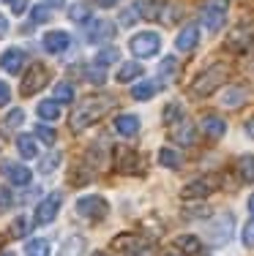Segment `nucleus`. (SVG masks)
Segmentation results:
<instances>
[{
	"label": "nucleus",
	"mask_w": 254,
	"mask_h": 256,
	"mask_svg": "<svg viewBox=\"0 0 254 256\" xmlns=\"http://www.w3.org/2000/svg\"><path fill=\"white\" fill-rule=\"evenodd\" d=\"M28 229H30V221H28L25 216L14 218V224H11V237H25Z\"/></svg>",
	"instance_id": "4c0bfd02"
},
{
	"label": "nucleus",
	"mask_w": 254,
	"mask_h": 256,
	"mask_svg": "<svg viewBox=\"0 0 254 256\" xmlns=\"http://www.w3.org/2000/svg\"><path fill=\"white\" fill-rule=\"evenodd\" d=\"M69 16L71 22H90V6L88 3H77L69 8Z\"/></svg>",
	"instance_id": "2f4dec72"
},
{
	"label": "nucleus",
	"mask_w": 254,
	"mask_h": 256,
	"mask_svg": "<svg viewBox=\"0 0 254 256\" xmlns=\"http://www.w3.org/2000/svg\"><path fill=\"white\" fill-rule=\"evenodd\" d=\"M6 28H9V25H6V20L0 16V33H6Z\"/></svg>",
	"instance_id": "864d4df0"
},
{
	"label": "nucleus",
	"mask_w": 254,
	"mask_h": 256,
	"mask_svg": "<svg viewBox=\"0 0 254 256\" xmlns=\"http://www.w3.org/2000/svg\"><path fill=\"white\" fill-rule=\"evenodd\" d=\"M58 164H60V153H50V156H47L44 158V161H41V174H50L52 172V169H55L58 166Z\"/></svg>",
	"instance_id": "a19ab883"
},
{
	"label": "nucleus",
	"mask_w": 254,
	"mask_h": 256,
	"mask_svg": "<svg viewBox=\"0 0 254 256\" xmlns=\"http://www.w3.org/2000/svg\"><path fill=\"white\" fill-rule=\"evenodd\" d=\"M169 136H172V142L183 144V148H191V144L197 142V128L191 120H178L175 126H169Z\"/></svg>",
	"instance_id": "ddd939ff"
},
{
	"label": "nucleus",
	"mask_w": 254,
	"mask_h": 256,
	"mask_svg": "<svg viewBox=\"0 0 254 256\" xmlns=\"http://www.w3.org/2000/svg\"><path fill=\"white\" fill-rule=\"evenodd\" d=\"M238 174L243 182H254V156H240L238 158Z\"/></svg>",
	"instance_id": "c85d7f7f"
},
{
	"label": "nucleus",
	"mask_w": 254,
	"mask_h": 256,
	"mask_svg": "<svg viewBox=\"0 0 254 256\" xmlns=\"http://www.w3.org/2000/svg\"><path fill=\"white\" fill-rule=\"evenodd\" d=\"M60 204H63V196L60 194H50V196L44 199L39 207H36V216H33V224H39V226H47V224L55 221Z\"/></svg>",
	"instance_id": "9d476101"
},
{
	"label": "nucleus",
	"mask_w": 254,
	"mask_h": 256,
	"mask_svg": "<svg viewBox=\"0 0 254 256\" xmlns=\"http://www.w3.org/2000/svg\"><path fill=\"white\" fill-rule=\"evenodd\" d=\"M186 114H183V109H180V104L178 101H172V104H167L164 106V123L167 126H175L178 120H183Z\"/></svg>",
	"instance_id": "7c9ffc66"
},
{
	"label": "nucleus",
	"mask_w": 254,
	"mask_h": 256,
	"mask_svg": "<svg viewBox=\"0 0 254 256\" xmlns=\"http://www.w3.org/2000/svg\"><path fill=\"white\" fill-rule=\"evenodd\" d=\"M50 3H55V6H60V3H63V0H50Z\"/></svg>",
	"instance_id": "4d7b16f0"
},
{
	"label": "nucleus",
	"mask_w": 254,
	"mask_h": 256,
	"mask_svg": "<svg viewBox=\"0 0 254 256\" xmlns=\"http://www.w3.org/2000/svg\"><path fill=\"white\" fill-rule=\"evenodd\" d=\"M47 82H50V68L44 63H33L30 71L25 74V79H22V96L39 93L41 88H47Z\"/></svg>",
	"instance_id": "1a4fd4ad"
},
{
	"label": "nucleus",
	"mask_w": 254,
	"mask_h": 256,
	"mask_svg": "<svg viewBox=\"0 0 254 256\" xmlns=\"http://www.w3.org/2000/svg\"><path fill=\"white\" fill-rule=\"evenodd\" d=\"M219 186H221L219 174H202V178L191 180L189 186H183L180 196H183L186 202H194V199H205V196H210V194H213Z\"/></svg>",
	"instance_id": "20e7f679"
},
{
	"label": "nucleus",
	"mask_w": 254,
	"mask_h": 256,
	"mask_svg": "<svg viewBox=\"0 0 254 256\" xmlns=\"http://www.w3.org/2000/svg\"><path fill=\"white\" fill-rule=\"evenodd\" d=\"M0 256H14V254H11V251H0Z\"/></svg>",
	"instance_id": "5fc2aeb1"
},
{
	"label": "nucleus",
	"mask_w": 254,
	"mask_h": 256,
	"mask_svg": "<svg viewBox=\"0 0 254 256\" xmlns=\"http://www.w3.org/2000/svg\"><path fill=\"white\" fill-rule=\"evenodd\" d=\"M96 3H99L101 8H112V6H118V0H96Z\"/></svg>",
	"instance_id": "8fccbe9b"
},
{
	"label": "nucleus",
	"mask_w": 254,
	"mask_h": 256,
	"mask_svg": "<svg viewBox=\"0 0 254 256\" xmlns=\"http://www.w3.org/2000/svg\"><path fill=\"white\" fill-rule=\"evenodd\" d=\"M249 212H251V216H254V194H251V196H249Z\"/></svg>",
	"instance_id": "603ef678"
},
{
	"label": "nucleus",
	"mask_w": 254,
	"mask_h": 256,
	"mask_svg": "<svg viewBox=\"0 0 254 256\" xmlns=\"http://www.w3.org/2000/svg\"><path fill=\"white\" fill-rule=\"evenodd\" d=\"M202 131L208 134L210 139H221L227 131V123L219 118V114H205L202 118Z\"/></svg>",
	"instance_id": "4be33fe9"
},
{
	"label": "nucleus",
	"mask_w": 254,
	"mask_h": 256,
	"mask_svg": "<svg viewBox=\"0 0 254 256\" xmlns=\"http://www.w3.org/2000/svg\"><path fill=\"white\" fill-rule=\"evenodd\" d=\"M77 212H80L82 218H88V221H104L107 212H110V202H107L104 196L90 194V196L77 199Z\"/></svg>",
	"instance_id": "0eeeda50"
},
{
	"label": "nucleus",
	"mask_w": 254,
	"mask_h": 256,
	"mask_svg": "<svg viewBox=\"0 0 254 256\" xmlns=\"http://www.w3.org/2000/svg\"><path fill=\"white\" fill-rule=\"evenodd\" d=\"M232 226H235V216L232 212H221V216H216L213 221L208 224V240L210 246H224V242L232 237Z\"/></svg>",
	"instance_id": "6e6552de"
},
{
	"label": "nucleus",
	"mask_w": 254,
	"mask_h": 256,
	"mask_svg": "<svg viewBox=\"0 0 254 256\" xmlns=\"http://www.w3.org/2000/svg\"><path fill=\"white\" fill-rule=\"evenodd\" d=\"M142 166H145V161L137 150H120L118 153V169L123 174H137V172H142Z\"/></svg>",
	"instance_id": "dca6fc26"
},
{
	"label": "nucleus",
	"mask_w": 254,
	"mask_h": 256,
	"mask_svg": "<svg viewBox=\"0 0 254 256\" xmlns=\"http://www.w3.org/2000/svg\"><path fill=\"white\" fill-rule=\"evenodd\" d=\"M9 98H11V90H9V84L0 79V106H6V104H9Z\"/></svg>",
	"instance_id": "de8ad7c7"
},
{
	"label": "nucleus",
	"mask_w": 254,
	"mask_h": 256,
	"mask_svg": "<svg viewBox=\"0 0 254 256\" xmlns=\"http://www.w3.org/2000/svg\"><path fill=\"white\" fill-rule=\"evenodd\" d=\"M11 204H14V194L9 188H0V212H6Z\"/></svg>",
	"instance_id": "37998d69"
},
{
	"label": "nucleus",
	"mask_w": 254,
	"mask_h": 256,
	"mask_svg": "<svg viewBox=\"0 0 254 256\" xmlns=\"http://www.w3.org/2000/svg\"><path fill=\"white\" fill-rule=\"evenodd\" d=\"M243 98H246V93H243V88H229L227 90V96H224V104L227 106H240V104H243Z\"/></svg>",
	"instance_id": "c9c22d12"
},
{
	"label": "nucleus",
	"mask_w": 254,
	"mask_h": 256,
	"mask_svg": "<svg viewBox=\"0 0 254 256\" xmlns=\"http://www.w3.org/2000/svg\"><path fill=\"white\" fill-rule=\"evenodd\" d=\"M9 3V8L14 11V14H22V11L28 8V0H6Z\"/></svg>",
	"instance_id": "49530a36"
},
{
	"label": "nucleus",
	"mask_w": 254,
	"mask_h": 256,
	"mask_svg": "<svg viewBox=\"0 0 254 256\" xmlns=\"http://www.w3.org/2000/svg\"><path fill=\"white\" fill-rule=\"evenodd\" d=\"M22 120H25V112H22V109H11V112L6 114V128H17V126H22Z\"/></svg>",
	"instance_id": "79ce46f5"
},
{
	"label": "nucleus",
	"mask_w": 254,
	"mask_h": 256,
	"mask_svg": "<svg viewBox=\"0 0 254 256\" xmlns=\"http://www.w3.org/2000/svg\"><path fill=\"white\" fill-rule=\"evenodd\" d=\"M115 36V25L107 20H96V22H88V30H85V38L90 44H104Z\"/></svg>",
	"instance_id": "4468645a"
},
{
	"label": "nucleus",
	"mask_w": 254,
	"mask_h": 256,
	"mask_svg": "<svg viewBox=\"0 0 254 256\" xmlns=\"http://www.w3.org/2000/svg\"><path fill=\"white\" fill-rule=\"evenodd\" d=\"M112 106H115L112 96H88V98H82L80 106L71 112V131H85L93 123H99Z\"/></svg>",
	"instance_id": "f257e3e1"
},
{
	"label": "nucleus",
	"mask_w": 254,
	"mask_h": 256,
	"mask_svg": "<svg viewBox=\"0 0 254 256\" xmlns=\"http://www.w3.org/2000/svg\"><path fill=\"white\" fill-rule=\"evenodd\" d=\"M115 60H118V50H115V46H110V50H101L99 54H96V66H99V68H104L107 63H115Z\"/></svg>",
	"instance_id": "f704fd0d"
},
{
	"label": "nucleus",
	"mask_w": 254,
	"mask_h": 256,
	"mask_svg": "<svg viewBox=\"0 0 254 256\" xmlns=\"http://www.w3.org/2000/svg\"><path fill=\"white\" fill-rule=\"evenodd\" d=\"M159 164L167 169H180V164H183V158H180V153H175L172 148H161L159 150Z\"/></svg>",
	"instance_id": "a878e982"
},
{
	"label": "nucleus",
	"mask_w": 254,
	"mask_h": 256,
	"mask_svg": "<svg viewBox=\"0 0 254 256\" xmlns=\"http://www.w3.org/2000/svg\"><path fill=\"white\" fill-rule=\"evenodd\" d=\"M243 128H246V136H251V139H254V118H251V120H246V126H243Z\"/></svg>",
	"instance_id": "09e8293b"
},
{
	"label": "nucleus",
	"mask_w": 254,
	"mask_h": 256,
	"mask_svg": "<svg viewBox=\"0 0 254 256\" xmlns=\"http://www.w3.org/2000/svg\"><path fill=\"white\" fill-rule=\"evenodd\" d=\"M197 44H199V28H197V25H186V28H180L178 38H175V46H178L180 52H191Z\"/></svg>",
	"instance_id": "6ab92c4d"
},
{
	"label": "nucleus",
	"mask_w": 254,
	"mask_h": 256,
	"mask_svg": "<svg viewBox=\"0 0 254 256\" xmlns=\"http://www.w3.org/2000/svg\"><path fill=\"white\" fill-rule=\"evenodd\" d=\"M36 136H39L44 144H55L58 134H55V128H50V126H36Z\"/></svg>",
	"instance_id": "e433bc0d"
},
{
	"label": "nucleus",
	"mask_w": 254,
	"mask_h": 256,
	"mask_svg": "<svg viewBox=\"0 0 254 256\" xmlns=\"http://www.w3.org/2000/svg\"><path fill=\"white\" fill-rule=\"evenodd\" d=\"M229 76H232V66H227V63H213V66H208L205 71H199V74L194 76L189 93L194 96V98H208V96L216 93V90H219Z\"/></svg>",
	"instance_id": "f03ea898"
},
{
	"label": "nucleus",
	"mask_w": 254,
	"mask_h": 256,
	"mask_svg": "<svg viewBox=\"0 0 254 256\" xmlns=\"http://www.w3.org/2000/svg\"><path fill=\"white\" fill-rule=\"evenodd\" d=\"M28 63V54L25 50H6L3 54H0V68L6 71V74H20L22 71V66Z\"/></svg>",
	"instance_id": "2eb2a0df"
},
{
	"label": "nucleus",
	"mask_w": 254,
	"mask_h": 256,
	"mask_svg": "<svg viewBox=\"0 0 254 256\" xmlns=\"http://www.w3.org/2000/svg\"><path fill=\"white\" fill-rule=\"evenodd\" d=\"M129 50L134 58H153V54L161 50V38L153 30H142V33H137L134 38L129 41Z\"/></svg>",
	"instance_id": "423d86ee"
},
{
	"label": "nucleus",
	"mask_w": 254,
	"mask_h": 256,
	"mask_svg": "<svg viewBox=\"0 0 254 256\" xmlns=\"http://www.w3.org/2000/svg\"><path fill=\"white\" fill-rule=\"evenodd\" d=\"M93 256H110V254H101V251H96V254H93Z\"/></svg>",
	"instance_id": "6e6d98bb"
},
{
	"label": "nucleus",
	"mask_w": 254,
	"mask_h": 256,
	"mask_svg": "<svg viewBox=\"0 0 254 256\" xmlns=\"http://www.w3.org/2000/svg\"><path fill=\"white\" fill-rule=\"evenodd\" d=\"M159 74H161V79H175V74H178V60H175L172 54L161 60V66H159Z\"/></svg>",
	"instance_id": "72a5a7b5"
},
{
	"label": "nucleus",
	"mask_w": 254,
	"mask_h": 256,
	"mask_svg": "<svg viewBox=\"0 0 254 256\" xmlns=\"http://www.w3.org/2000/svg\"><path fill=\"white\" fill-rule=\"evenodd\" d=\"M175 248L183 256H197L202 251V242H199L197 234H180V237H175Z\"/></svg>",
	"instance_id": "412c9836"
},
{
	"label": "nucleus",
	"mask_w": 254,
	"mask_h": 256,
	"mask_svg": "<svg viewBox=\"0 0 254 256\" xmlns=\"http://www.w3.org/2000/svg\"><path fill=\"white\" fill-rule=\"evenodd\" d=\"M3 174L9 178V182H14V186H28L30 182V169L22 166V164H14V161H3Z\"/></svg>",
	"instance_id": "a211bd4d"
},
{
	"label": "nucleus",
	"mask_w": 254,
	"mask_h": 256,
	"mask_svg": "<svg viewBox=\"0 0 254 256\" xmlns=\"http://www.w3.org/2000/svg\"><path fill=\"white\" fill-rule=\"evenodd\" d=\"M36 114H39L41 120H58L60 118V104L52 98V101H41L39 106H36Z\"/></svg>",
	"instance_id": "393cba45"
},
{
	"label": "nucleus",
	"mask_w": 254,
	"mask_h": 256,
	"mask_svg": "<svg viewBox=\"0 0 254 256\" xmlns=\"http://www.w3.org/2000/svg\"><path fill=\"white\" fill-rule=\"evenodd\" d=\"M112 248H115V251H120V254L140 256V254H145L150 248V242L145 240V237H140V234H120V237H115V240H112Z\"/></svg>",
	"instance_id": "9b49d317"
},
{
	"label": "nucleus",
	"mask_w": 254,
	"mask_h": 256,
	"mask_svg": "<svg viewBox=\"0 0 254 256\" xmlns=\"http://www.w3.org/2000/svg\"><path fill=\"white\" fill-rule=\"evenodd\" d=\"M52 96H55L58 104H71V101H74V88H71V84H66V82H60L58 88L52 90Z\"/></svg>",
	"instance_id": "473e14b6"
},
{
	"label": "nucleus",
	"mask_w": 254,
	"mask_h": 256,
	"mask_svg": "<svg viewBox=\"0 0 254 256\" xmlns=\"http://www.w3.org/2000/svg\"><path fill=\"white\" fill-rule=\"evenodd\" d=\"M17 150H20L22 158H36L39 156V148H36V139L28 136V134H22L20 139H17Z\"/></svg>",
	"instance_id": "bb28decb"
},
{
	"label": "nucleus",
	"mask_w": 254,
	"mask_h": 256,
	"mask_svg": "<svg viewBox=\"0 0 254 256\" xmlns=\"http://www.w3.org/2000/svg\"><path fill=\"white\" fill-rule=\"evenodd\" d=\"M82 251H85L82 237H69V240L63 242V248L58 251V256H82Z\"/></svg>",
	"instance_id": "cd10ccee"
},
{
	"label": "nucleus",
	"mask_w": 254,
	"mask_h": 256,
	"mask_svg": "<svg viewBox=\"0 0 254 256\" xmlns=\"http://www.w3.org/2000/svg\"><path fill=\"white\" fill-rule=\"evenodd\" d=\"M69 44H71V36L63 33V30H52V33L44 36V50L50 52V54L66 52V50H69Z\"/></svg>",
	"instance_id": "f3484780"
},
{
	"label": "nucleus",
	"mask_w": 254,
	"mask_h": 256,
	"mask_svg": "<svg viewBox=\"0 0 254 256\" xmlns=\"http://www.w3.org/2000/svg\"><path fill=\"white\" fill-rule=\"evenodd\" d=\"M25 256H50V242L44 237H36L25 246Z\"/></svg>",
	"instance_id": "c756f323"
},
{
	"label": "nucleus",
	"mask_w": 254,
	"mask_h": 256,
	"mask_svg": "<svg viewBox=\"0 0 254 256\" xmlns=\"http://www.w3.org/2000/svg\"><path fill=\"white\" fill-rule=\"evenodd\" d=\"M161 256H183V254H180L178 248H175V251H167V254H161Z\"/></svg>",
	"instance_id": "3c124183"
},
{
	"label": "nucleus",
	"mask_w": 254,
	"mask_h": 256,
	"mask_svg": "<svg viewBox=\"0 0 254 256\" xmlns=\"http://www.w3.org/2000/svg\"><path fill=\"white\" fill-rule=\"evenodd\" d=\"M227 50L235 54H246L254 50V25L251 22H240V25L232 28V33L227 38Z\"/></svg>",
	"instance_id": "39448f33"
},
{
	"label": "nucleus",
	"mask_w": 254,
	"mask_h": 256,
	"mask_svg": "<svg viewBox=\"0 0 254 256\" xmlns=\"http://www.w3.org/2000/svg\"><path fill=\"white\" fill-rule=\"evenodd\" d=\"M227 11H229V0H205L199 16H202L205 28H208L210 33H219L227 22Z\"/></svg>",
	"instance_id": "7ed1b4c3"
},
{
	"label": "nucleus",
	"mask_w": 254,
	"mask_h": 256,
	"mask_svg": "<svg viewBox=\"0 0 254 256\" xmlns=\"http://www.w3.org/2000/svg\"><path fill=\"white\" fill-rule=\"evenodd\" d=\"M88 161L93 164L96 169H101L104 166V148H101V144H93V148L88 150Z\"/></svg>",
	"instance_id": "58836bf2"
},
{
	"label": "nucleus",
	"mask_w": 254,
	"mask_h": 256,
	"mask_svg": "<svg viewBox=\"0 0 254 256\" xmlns=\"http://www.w3.org/2000/svg\"><path fill=\"white\" fill-rule=\"evenodd\" d=\"M115 131H118L120 136H137V131H140V118H134V114H118V118H115Z\"/></svg>",
	"instance_id": "aec40b11"
},
{
	"label": "nucleus",
	"mask_w": 254,
	"mask_h": 256,
	"mask_svg": "<svg viewBox=\"0 0 254 256\" xmlns=\"http://www.w3.org/2000/svg\"><path fill=\"white\" fill-rule=\"evenodd\" d=\"M137 76H142V66L140 63H123L118 68V76H115V79L123 84V82H134Z\"/></svg>",
	"instance_id": "b1692460"
},
{
	"label": "nucleus",
	"mask_w": 254,
	"mask_h": 256,
	"mask_svg": "<svg viewBox=\"0 0 254 256\" xmlns=\"http://www.w3.org/2000/svg\"><path fill=\"white\" fill-rule=\"evenodd\" d=\"M159 90H161V84L156 82V79H145V82H140L137 88H131V96H134L137 101H150Z\"/></svg>",
	"instance_id": "5701e85b"
},
{
	"label": "nucleus",
	"mask_w": 254,
	"mask_h": 256,
	"mask_svg": "<svg viewBox=\"0 0 254 256\" xmlns=\"http://www.w3.org/2000/svg\"><path fill=\"white\" fill-rule=\"evenodd\" d=\"M140 14L150 22H169V0H145L140 3Z\"/></svg>",
	"instance_id": "f8f14e48"
},
{
	"label": "nucleus",
	"mask_w": 254,
	"mask_h": 256,
	"mask_svg": "<svg viewBox=\"0 0 254 256\" xmlns=\"http://www.w3.org/2000/svg\"><path fill=\"white\" fill-rule=\"evenodd\" d=\"M137 14H140V6H137V8H129V11H123V14H120V22H123V28L134 25V22H137Z\"/></svg>",
	"instance_id": "c03bdc74"
},
{
	"label": "nucleus",
	"mask_w": 254,
	"mask_h": 256,
	"mask_svg": "<svg viewBox=\"0 0 254 256\" xmlns=\"http://www.w3.org/2000/svg\"><path fill=\"white\" fill-rule=\"evenodd\" d=\"M243 246L246 248H254V218L243 226Z\"/></svg>",
	"instance_id": "a18cd8bd"
},
{
	"label": "nucleus",
	"mask_w": 254,
	"mask_h": 256,
	"mask_svg": "<svg viewBox=\"0 0 254 256\" xmlns=\"http://www.w3.org/2000/svg\"><path fill=\"white\" fill-rule=\"evenodd\" d=\"M50 16H52V11L47 8V6H36V8L30 11V20H33L36 25H41V22H47Z\"/></svg>",
	"instance_id": "ea45409f"
}]
</instances>
